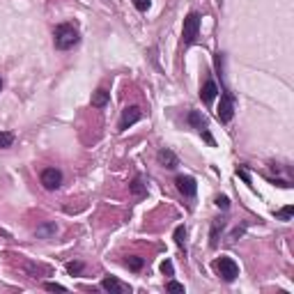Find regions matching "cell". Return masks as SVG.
<instances>
[{
	"instance_id": "6da1fadb",
	"label": "cell",
	"mask_w": 294,
	"mask_h": 294,
	"mask_svg": "<svg viewBox=\"0 0 294 294\" xmlns=\"http://www.w3.org/2000/svg\"><path fill=\"white\" fill-rule=\"evenodd\" d=\"M78 41H81V35H78V28L74 23L55 25V30H53V44H55V49H60V51L74 49Z\"/></svg>"
},
{
	"instance_id": "7a4b0ae2",
	"label": "cell",
	"mask_w": 294,
	"mask_h": 294,
	"mask_svg": "<svg viewBox=\"0 0 294 294\" xmlns=\"http://www.w3.org/2000/svg\"><path fill=\"white\" fill-rule=\"evenodd\" d=\"M214 269L219 271V276L225 280V283H232L235 278L239 276V267L237 262L232 260V257H225V255H220L219 260L214 262Z\"/></svg>"
},
{
	"instance_id": "3957f363",
	"label": "cell",
	"mask_w": 294,
	"mask_h": 294,
	"mask_svg": "<svg viewBox=\"0 0 294 294\" xmlns=\"http://www.w3.org/2000/svg\"><path fill=\"white\" fill-rule=\"evenodd\" d=\"M198 33H200V14H198V12H191V14L184 18L182 41H184V44H193V41L198 39Z\"/></svg>"
},
{
	"instance_id": "277c9868",
	"label": "cell",
	"mask_w": 294,
	"mask_h": 294,
	"mask_svg": "<svg viewBox=\"0 0 294 294\" xmlns=\"http://www.w3.org/2000/svg\"><path fill=\"white\" fill-rule=\"evenodd\" d=\"M220 122H230L232 120V115H235V99L230 92H223L220 94V104H219V110H216Z\"/></svg>"
},
{
	"instance_id": "5b68a950",
	"label": "cell",
	"mask_w": 294,
	"mask_h": 294,
	"mask_svg": "<svg viewBox=\"0 0 294 294\" xmlns=\"http://www.w3.org/2000/svg\"><path fill=\"white\" fill-rule=\"evenodd\" d=\"M41 184H44V188H49V191H55L62 184V172L57 170V168H44L41 170Z\"/></svg>"
},
{
	"instance_id": "8992f818",
	"label": "cell",
	"mask_w": 294,
	"mask_h": 294,
	"mask_svg": "<svg viewBox=\"0 0 294 294\" xmlns=\"http://www.w3.org/2000/svg\"><path fill=\"white\" fill-rule=\"evenodd\" d=\"M143 120V110L138 106H127L122 110V120H120V131H127L131 124H136Z\"/></svg>"
},
{
	"instance_id": "52a82bcc",
	"label": "cell",
	"mask_w": 294,
	"mask_h": 294,
	"mask_svg": "<svg viewBox=\"0 0 294 294\" xmlns=\"http://www.w3.org/2000/svg\"><path fill=\"white\" fill-rule=\"evenodd\" d=\"M175 184H177V188H180V193L184 198H193L198 193V184L193 177H188V175H180L177 180H175Z\"/></svg>"
},
{
	"instance_id": "ba28073f",
	"label": "cell",
	"mask_w": 294,
	"mask_h": 294,
	"mask_svg": "<svg viewBox=\"0 0 294 294\" xmlns=\"http://www.w3.org/2000/svg\"><path fill=\"white\" fill-rule=\"evenodd\" d=\"M101 287H104L106 292H110V294H127V292H131V287L124 285V283H120L115 276L104 278V280H101Z\"/></svg>"
},
{
	"instance_id": "9c48e42d",
	"label": "cell",
	"mask_w": 294,
	"mask_h": 294,
	"mask_svg": "<svg viewBox=\"0 0 294 294\" xmlns=\"http://www.w3.org/2000/svg\"><path fill=\"white\" fill-rule=\"evenodd\" d=\"M156 159H159V164L164 165V168H168V170H172V168H177V156H175V152L172 149H168V147H164V149H159V154H156Z\"/></svg>"
},
{
	"instance_id": "30bf717a",
	"label": "cell",
	"mask_w": 294,
	"mask_h": 294,
	"mask_svg": "<svg viewBox=\"0 0 294 294\" xmlns=\"http://www.w3.org/2000/svg\"><path fill=\"white\" fill-rule=\"evenodd\" d=\"M216 94H219V85L214 81H207L202 85V90H200V99H202L204 104H212L214 99H216Z\"/></svg>"
},
{
	"instance_id": "8fae6325",
	"label": "cell",
	"mask_w": 294,
	"mask_h": 294,
	"mask_svg": "<svg viewBox=\"0 0 294 294\" xmlns=\"http://www.w3.org/2000/svg\"><path fill=\"white\" fill-rule=\"evenodd\" d=\"M129 191H131V196L138 198V200L147 196V184L143 182V177H140V175H136V177H133V182L129 184Z\"/></svg>"
},
{
	"instance_id": "7c38bea8",
	"label": "cell",
	"mask_w": 294,
	"mask_h": 294,
	"mask_svg": "<svg viewBox=\"0 0 294 294\" xmlns=\"http://www.w3.org/2000/svg\"><path fill=\"white\" fill-rule=\"evenodd\" d=\"M55 232H57V225L53 223V220H46V223L37 225V230H35L37 239H51L53 235H55Z\"/></svg>"
},
{
	"instance_id": "4fadbf2b",
	"label": "cell",
	"mask_w": 294,
	"mask_h": 294,
	"mask_svg": "<svg viewBox=\"0 0 294 294\" xmlns=\"http://www.w3.org/2000/svg\"><path fill=\"white\" fill-rule=\"evenodd\" d=\"M110 101V92L104 90V88H99L97 92H92V106L94 108H104Z\"/></svg>"
},
{
	"instance_id": "5bb4252c",
	"label": "cell",
	"mask_w": 294,
	"mask_h": 294,
	"mask_svg": "<svg viewBox=\"0 0 294 294\" xmlns=\"http://www.w3.org/2000/svg\"><path fill=\"white\" fill-rule=\"evenodd\" d=\"M188 124H193L200 133L207 131V117H204L202 113H198V110H191V113H188Z\"/></svg>"
},
{
	"instance_id": "9a60e30c",
	"label": "cell",
	"mask_w": 294,
	"mask_h": 294,
	"mask_svg": "<svg viewBox=\"0 0 294 294\" xmlns=\"http://www.w3.org/2000/svg\"><path fill=\"white\" fill-rule=\"evenodd\" d=\"M225 228V220H212V235H209V237H212V246H219V232L220 230Z\"/></svg>"
},
{
	"instance_id": "2e32d148",
	"label": "cell",
	"mask_w": 294,
	"mask_h": 294,
	"mask_svg": "<svg viewBox=\"0 0 294 294\" xmlns=\"http://www.w3.org/2000/svg\"><path fill=\"white\" fill-rule=\"evenodd\" d=\"M175 244L180 246V248H186V228L184 225L175 228Z\"/></svg>"
},
{
	"instance_id": "e0dca14e",
	"label": "cell",
	"mask_w": 294,
	"mask_h": 294,
	"mask_svg": "<svg viewBox=\"0 0 294 294\" xmlns=\"http://www.w3.org/2000/svg\"><path fill=\"white\" fill-rule=\"evenodd\" d=\"M14 145V133L9 131H0V149H7V147Z\"/></svg>"
},
{
	"instance_id": "ac0fdd59",
	"label": "cell",
	"mask_w": 294,
	"mask_h": 294,
	"mask_svg": "<svg viewBox=\"0 0 294 294\" xmlns=\"http://www.w3.org/2000/svg\"><path fill=\"white\" fill-rule=\"evenodd\" d=\"M124 264H127L131 271H140L143 269V257H136V255H133V257H127Z\"/></svg>"
},
{
	"instance_id": "d6986e66",
	"label": "cell",
	"mask_w": 294,
	"mask_h": 294,
	"mask_svg": "<svg viewBox=\"0 0 294 294\" xmlns=\"http://www.w3.org/2000/svg\"><path fill=\"white\" fill-rule=\"evenodd\" d=\"M292 214H294V207L292 204H287V207H283V209H278L276 212V219L278 220H290L292 219Z\"/></svg>"
},
{
	"instance_id": "ffe728a7",
	"label": "cell",
	"mask_w": 294,
	"mask_h": 294,
	"mask_svg": "<svg viewBox=\"0 0 294 294\" xmlns=\"http://www.w3.org/2000/svg\"><path fill=\"white\" fill-rule=\"evenodd\" d=\"M165 290H168V292H184V285L177 283V280H168V283H165Z\"/></svg>"
},
{
	"instance_id": "44dd1931",
	"label": "cell",
	"mask_w": 294,
	"mask_h": 294,
	"mask_svg": "<svg viewBox=\"0 0 294 294\" xmlns=\"http://www.w3.org/2000/svg\"><path fill=\"white\" fill-rule=\"evenodd\" d=\"M44 290H49V292H67V287L60 285V283H44Z\"/></svg>"
},
{
	"instance_id": "7402d4cb",
	"label": "cell",
	"mask_w": 294,
	"mask_h": 294,
	"mask_svg": "<svg viewBox=\"0 0 294 294\" xmlns=\"http://www.w3.org/2000/svg\"><path fill=\"white\" fill-rule=\"evenodd\" d=\"M67 271H69L72 276H76V274H81L83 271V264L81 262H69V264H67Z\"/></svg>"
},
{
	"instance_id": "603a6c76",
	"label": "cell",
	"mask_w": 294,
	"mask_h": 294,
	"mask_svg": "<svg viewBox=\"0 0 294 294\" xmlns=\"http://www.w3.org/2000/svg\"><path fill=\"white\" fill-rule=\"evenodd\" d=\"M133 5H136V9H138V12H147V9H149V5H152V0H133Z\"/></svg>"
},
{
	"instance_id": "cb8c5ba5",
	"label": "cell",
	"mask_w": 294,
	"mask_h": 294,
	"mask_svg": "<svg viewBox=\"0 0 294 294\" xmlns=\"http://www.w3.org/2000/svg\"><path fill=\"white\" fill-rule=\"evenodd\" d=\"M161 271H164L165 276H172V274H175V267H172V262H170V260L161 262Z\"/></svg>"
},
{
	"instance_id": "d4e9b609",
	"label": "cell",
	"mask_w": 294,
	"mask_h": 294,
	"mask_svg": "<svg viewBox=\"0 0 294 294\" xmlns=\"http://www.w3.org/2000/svg\"><path fill=\"white\" fill-rule=\"evenodd\" d=\"M216 207H219V209H228L230 207V200L225 196H219L216 198Z\"/></svg>"
},
{
	"instance_id": "484cf974",
	"label": "cell",
	"mask_w": 294,
	"mask_h": 294,
	"mask_svg": "<svg viewBox=\"0 0 294 294\" xmlns=\"http://www.w3.org/2000/svg\"><path fill=\"white\" fill-rule=\"evenodd\" d=\"M237 175H239V177H241V180L246 182V184H251V177H248V172H246L244 168H237Z\"/></svg>"
},
{
	"instance_id": "4316f807",
	"label": "cell",
	"mask_w": 294,
	"mask_h": 294,
	"mask_svg": "<svg viewBox=\"0 0 294 294\" xmlns=\"http://www.w3.org/2000/svg\"><path fill=\"white\" fill-rule=\"evenodd\" d=\"M274 184H276V186H280V188H290V186H292V184H290V182H285V180H274Z\"/></svg>"
},
{
	"instance_id": "83f0119b",
	"label": "cell",
	"mask_w": 294,
	"mask_h": 294,
	"mask_svg": "<svg viewBox=\"0 0 294 294\" xmlns=\"http://www.w3.org/2000/svg\"><path fill=\"white\" fill-rule=\"evenodd\" d=\"M0 90H2V78H0Z\"/></svg>"
}]
</instances>
